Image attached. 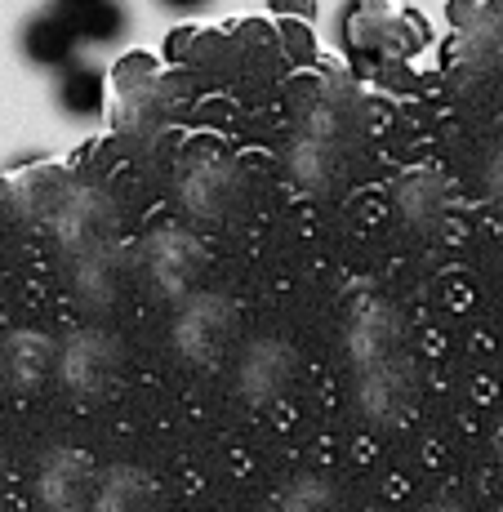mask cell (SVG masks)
<instances>
[{
	"instance_id": "cell-17",
	"label": "cell",
	"mask_w": 503,
	"mask_h": 512,
	"mask_svg": "<svg viewBox=\"0 0 503 512\" xmlns=\"http://www.w3.org/2000/svg\"><path fill=\"white\" fill-rule=\"evenodd\" d=\"M290 174H294V183L308 187V192L330 187L334 174H339V143L312 139V134H294V143H290Z\"/></svg>"
},
{
	"instance_id": "cell-23",
	"label": "cell",
	"mask_w": 503,
	"mask_h": 512,
	"mask_svg": "<svg viewBox=\"0 0 503 512\" xmlns=\"http://www.w3.org/2000/svg\"><path fill=\"white\" fill-rule=\"evenodd\" d=\"M165 9H174V14H196V9H205L210 0H161Z\"/></svg>"
},
{
	"instance_id": "cell-19",
	"label": "cell",
	"mask_w": 503,
	"mask_h": 512,
	"mask_svg": "<svg viewBox=\"0 0 503 512\" xmlns=\"http://www.w3.org/2000/svg\"><path fill=\"white\" fill-rule=\"evenodd\" d=\"M72 23H76V32H81V41H90V45H116L130 32V14H125L121 0H94Z\"/></svg>"
},
{
	"instance_id": "cell-22",
	"label": "cell",
	"mask_w": 503,
	"mask_h": 512,
	"mask_svg": "<svg viewBox=\"0 0 503 512\" xmlns=\"http://www.w3.org/2000/svg\"><path fill=\"white\" fill-rule=\"evenodd\" d=\"M419 512H472L468 504H459V499H428Z\"/></svg>"
},
{
	"instance_id": "cell-16",
	"label": "cell",
	"mask_w": 503,
	"mask_h": 512,
	"mask_svg": "<svg viewBox=\"0 0 503 512\" xmlns=\"http://www.w3.org/2000/svg\"><path fill=\"white\" fill-rule=\"evenodd\" d=\"M272 512H343V495L325 472H294L272 495Z\"/></svg>"
},
{
	"instance_id": "cell-21",
	"label": "cell",
	"mask_w": 503,
	"mask_h": 512,
	"mask_svg": "<svg viewBox=\"0 0 503 512\" xmlns=\"http://www.w3.org/2000/svg\"><path fill=\"white\" fill-rule=\"evenodd\" d=\"M481 192H486L490 205H503V139L481 161Z\"/></svg>"
},
{
	"instance_id": "cell-24",
	"label": "cell",
	"mask_w": 503,
	"mask_h": 512,
	"mask_svg": "<svg viewBox=\"0 0 503 512\" xmlns=\"http://www.w3.org/2000/svg\"><path fill=\"white\" fill-rule=\"evenodd\" d=\"M90 5H94V0H54V9H63L67 18H81Z\"/></svg>"
},
{
	"instance_id": "cell-13",
	"label": "cell",
	"mask_w": 503,
	"mask_h": 512,
	"mask_svg": "<svg viewBox=\"0 0 503 512\" xmlns=\"http://www.w3.org/2000/svg\"><path fill=\"white\" fill-rule=\"evenodd\" d=\"M76 45H81V32H76V23L63 9H41L18 32L23 58L32 67H49V72H63L67 63H76Z\"/></svg>"
},
{
	"instance_id": "cell-11",
	"label": "cell",
	"mask_w": 503,
	"mask_h": 512,
	"mask_svg": "<svg viewBox=\"0 0 503 512\" xmlns=\"http://www.w3.org/2000/svg\"><path fill=\"white\" fill-rule=\"evenodd\" d=\"M90 512H161V486L143 464L116 459V464L98 468Z\"/></svg>"
},
{
	"instance_id": "cell-6",
	"label": "cell",
	"mask_w": 503,
	"mask_h": 512,
	"mask_svg": "<svg viewBox=\"0 0 503 512\" xmlns=\"http://www.w3.org/2000/svg\"><path fill=\"white\" fill-rule=\"evenodd\" d=\"M401 339H406V321L401 308L383 294H361L343 317V352H348L352 370H370L379 361L397 357Z\"/></svg>"
},
{
	"instance_id": "cell-25",
	"label": "cell",
	"mask_w": 503,
	"mask_h": 512,
	"mask_svg": "<svg viewBox=\"0 0 503 512\" xmlns=\"http://www.w3.org/2000/svg\"><path fill=\"white\" fill-rule=\"evenodd\" d=\"M495 459L503 464V419H499V428H495Z\"/></svg>"
},
{
	"instance_id": "cell-1",
	"label": "cell",
	"mask_w": 503,
	"mask_h": 512,
	"mask_svg": "<svg viewBox=\"0 0 503 512\" xmlns=\"http://www.w3.org/2000/svg\"><path fill=\"white\" fill-rule=\"evenodd\" d=\"M236 326H241V308L232 294L223 290H196L192 299H183L174 308L170 321V348L183 366L205 370L219 366V357L232 348Z\"/></svg>"
},
{
	"instance_id": "cell-7",
	"label": "cell",
	"mask_w": 503,
	"mask_h": 512,
	"mask_svg": "<svg viewBox=\"0 0 503 512\" xmlns=\"http://www.w3.org/2000/svg\"><path fill=\"white\" fill-rule=\"evenodd\" d=\"M98 490V464L81 446H54L36 468V508L41 512H90Z\"/></svg>"
},
{
	"instance_id": "cell-4",
	"label": "cell",
	"mask_w": 503,
	"mask_h": 512,
	"mask_svg": "<svg viewBox=\"0 0 503 512\" xmlns=\"http://www.w3.org/2000/svg\"><path fill=\"white\" fill-rule=\"evenodd\" d=\"M299 379V348L285 334H254L236 352V397L250 410H268Z\"/></svg>"
},
{
	"instance_id": "cell-3",
	"label": "cell",
	"mask_w": 503,
	"mask_h": 512,
	"mask_svg": "<svg viewBox=\"0 0 503 512\" xmlns=\"http://www.w3.org/2000/svg\"><path fill=\"white\" fill-rule=\"evenodd\" d=\"M125 366V339L107 326H81L58 343V383L72 397H103Z\"/></svg>"
},
{
	"instance_id": "cell-15",
	"label": "cell",
	"mask_w": 503,
	"mask_h": 512,
	"mask_svg": "<svg viewBox=\"0 0 503 512\" xmlns=\"http://www.w3.org/2000/svg\"><path fill=\"white\" fill-rule=\"evenodd\" d=\"M5 370L18 388H36V383H45L49 370H58V343L49 334L18 330L5 343Z\"/></svg>"
},
{
	"instance_id": "cell-9",
	"label": "cell",
	"mask_w": 503,
	"mask_h": 512,
	"mask_svg": "<svg viewBox=\"0 0 503 512\" xmlns=\"http://www.w3.org/2000/svg\"><path fill=\"white\" fill-rule=\"evenodd\" d=\"M112 228H116V201H112V192H103L98 183H76L72 192L58 196L54 232H58V241H63V250L81 254V250H90V245L112 241Z\"/></svg>"
},
{
	"instance_id": "cell-8",
	"label": "cell",
	"mask_w": 503,
	"mask_h": 512,
	"mask_svg": "<svg viewBox=\"0 0 503 512\" xmlns=\"http://www.w3.org/2000/svg\"><path fill=\"white\" fill-rule=\"evenodd\" d=\"M174 196H179L187 219L214 223V219H223V214H232L236 196H241V174H236V165L219 152L187 156L179 179H174Z\"/></svg>"
},
{
	"instance_id": "cell-18",
	"label": "cell",
	"mask_w": 503,
	"mask_h": 512,
	"mask_svg": "<svg viewBox=\"0 0 503 512\" xmlns=\"http://www.w3.org/2000/svg\"><path fill=\"white\" fill-rule=\"evenodd\" d=\"M339 23H343V45L352 54H379L383 41L392 36V18L383 9V0H348Z\"/></svg>"
},
{
	"instance_id": "cell-5",
	"label": "cell",
	"mask_w": 503,
	"mask_h": 512,
	"mask_svg": "<svg viewBox=\"0 0 503 512\" xmlns=\"http://www.w3.org/2000/svg\"><path fill=\"white\" fill-rule=\"evenodd\" d=\"M352 401H357V415L379 432L401 428L414 415V401H419V366L397 352V357L379 361L370 370H357L352 379Z\"/></svg>"
},
{
	"instance_id": "cell-14",
	"label": "cell",
	"mask_w": 503,
	"mask_h": 512,
	"mask_svg": "<svg viewBox=\"0 0 503 512\" xmlns=\"http://www.w3.org/2000/svg\"><path fill=\"white\" fill-rule=\"evenodd\" d=\"M54 98H58V112L72 116V121H98L107 112V76L103 67L94 63H67L58 72V85H54Z\"/></svg>"
},
{
	"instance_id": "cell-2",
	"label": "cell",
	"mask_w": 503,
	"mask_h": 512,
	"mask_svg": "<svg viewBox=\"0 0 503 512\" xmlns=\"http://www.w3.org/2000/svg\"><path fill=\"white\" fill-rule=\"evenodd\" d=\"M205 263H210L205 241L192 228H179V223H161V228H152L143 236V245H138V272H143L147 290H152L156 299L174 303V308L196 294V281H201Z\"/></svg>"
},
{
	"instance_id": "cell-12",
	"label": "cell",
	"mask_w": 503,
	"mask_h": 512,
	"mask_svg": "<svg viewBox=\"0 0 503 512\" xmlns=\"http://www.w3.org/2000/svg\"><path fill=\"white\" fill-rule=\"evenodd\" d=\"M392 205H397L401 223H406L410 232L432 236L450 214V183L441 179L437 170H410L397 179Z\"/></svg>"
},
{
	"instance_id": "cell-10",
	"label": "cell",
	"mask_w": 503,
	"mask_h": 512,
	"mask_svg": "<svg viewBox=\"0 0 503 512\" xmlns=\"http://www.w3.org/2000/svg\"><path fill=\"white\" fill-rule=\"evenodd\" d=\"M125 281H130V263H125V250L116 241L90 245V250L72 254V263H67V285L90 312H112Z\"/></svg>"
},
{
	"instance_id": "cell-20",
	"label": "cell",
	"mask_w": 503,
	"mask_h": 512,
	"mask_svg": "<svg viewBox=\"0 0 503 512\" xmlns=\"http://www.w3.org/2000/svg\"><path fill=\"white\" fill-rule=\"evenodd\" d=\"M459 23H463V49H468L472 63H486V58L499 54V45H503V9L490 5L486 14H468V18H459Z\"/></svg>"
}]
</instances>
